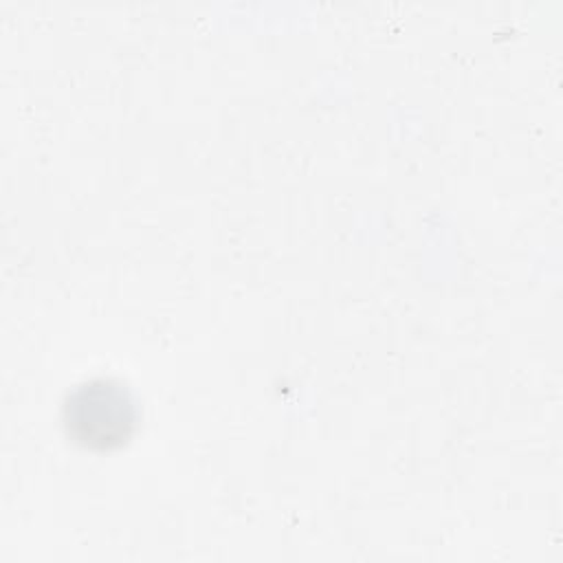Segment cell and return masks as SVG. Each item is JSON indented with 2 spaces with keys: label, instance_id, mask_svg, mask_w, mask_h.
Segmentation results:
<instances>
[{
  "label": "cell",
  "instance_id": "1",
  "mask_svg": "<svg viewBox=\"0 0 563 563\" xmlns=\"http://www.w3.org/2000/svg\"><path fill=\"white\" fill-rule=\"evenodd\" d=\"M64 420L79 442L110 446L128 438L134 424V405L121 385L90 380L70 394Z\"/></svg>",
  "mask_w": 563,
  "mask_h": 563
}]
</instances>
